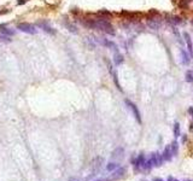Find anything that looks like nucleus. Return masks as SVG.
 Wrapping results in <instances>:
<instances>
[{
	"label": "nucleus",
	"mask_w": 193,
	"mask_h": 181,
	"mask_svg": "<svg viewBox=\"0 0 193 181\" xmlns=\"http://www.w3.org/2000/svg\"><path fill=\"white\" fill-rule=\"evenodd\" d=\"M188 112L191 114V116H192V118H193V108H192V106L188 109Z\"/></svg>",
	"instance_id": "nucleus-26"
},
{
	"label": "nucleus",
	"mask_w": 193,
	"mask_h": 181,
	"mask_svg": "<svg viewBox=\"0 0 193 181\" xmlns=\"http://www.w3.org/2000/svg\"><path fill=\"white\" fill-rule=\"evenodd\" d=\"M192 26H193V19H192Z\"/></svg>",
	"instance_id": "nucleus-29"
},
{
	"label": "nucleus",
	"mask_w": 193,
	"mask_h": 181,
	"mask_svg": "<svg viewBox=\"0 0 193 181\" xmlns=\"http://www.w3.org/2000/svg\"><path fill=\"white\" fill-rule=\"evenodd\" d=\"M180 62L182 65H188L191 63V56L187 51H185L184 48L180 50Z\"/></svg>",
	"instance_id": "nucleus-6"
},
{
	"label": "nucleus",
	"mask_w": 193,
	"mask_h": 181,
	"mask_svg": "<svg viewBox=\"0 0 193 181\" xmlns=\"http://www.w3.org/2000/svg\"><path fill=\"white\" fill-rule=\"evenodd\" d=\"M173 157H174V154H173L171 146H170V145H168L166 149H164L163 154H162V158H163V161L169 162V161H171V158H173Z\"/></svg>",
	"instance_id": "nucleus-7"
},
{
	"label": "nucleus",
	"mask_w": 193,
	"mask_h": 181,
	"mask_svg": "<svg viewBox=\"0 0 193 181\" xmlns=\"http://www.w3.org/2000/svg\"><path fill=\"white\" fill-rule=\"evenodd\" d=\"M17 29L21 30V32H23V33H27V34H35L36 33L35 27L33 24H30V23H26V22L19 23L17 26Z\"/></svg>",
	"instance_id": "nucleus-4"
},
{
	"label": "nucleus",
	"mask_w": 193,
	"mask_h": 181,
	"mask_svg": "<svg viewBox=\"0 0 193 181\" xmlns=\"http://www.w3.org/2000/svg\"><path fill=\"white\" fill-rule=\"evenodd\" d=\"M27 1L28 0H18V1H17V4H18V5H23V4H26Z\"/></svg>",
	"instance_id": "nucleus-24"
},
{
	"label": "nucleus",
	"mask_w": 193,
	"mask_h": 181,
	"mask_svg": "<svg viewBox=\"0 0 193 181\" xmlns=\"http://www.w3.org/2000/svg\"><path fill=\"white\" fill-rule=\"evenodd\" d=\"M186 81L188 83H193V71H187L186 72Z\"/></svg>",
	"instance_id": "nucleus-20"
},
{
	"label": "nucleus",
	"mask_w": 193,
	"mask_h": 181,
	"mask_svg": "<svg viewBox=\"0 0 193 181\" xmlns=\"http://www.w3.org/2000/svg\"><path fill=\"white\" fill-rule=\"evenodd\" d=\"M98 15H99V16H101V18H103V19H109V18L112 16L109 11H105V10L99 11V12H98Z\"/></svg>",
	"instance_id": "nucleus-16"
},
{
	"label": "nucleus",
	"mask_w": 193,
	"mask_h": 181,
	"mask_svg": "<svg viewBox=\"0 0 193 181\" xmlns=\"http://www.w3.org/2000/svg\"><path fill=\"white\" fill-rule=\"evenodd\" d=\"M168 181H179V180L175 179V178H173V176H169V178H168Z\"/></svg>",
	"instance_id": "nucleus-25"
},
{
	"label": "nucleus",
	"mask_w": 193,
	"mask_h": 181,
	"mask_svg": "<svg viewBox=\"0 0 193 181\" xmlns=\"http://www.w3.org/2000/svg\"><path fill=\"white\" fill-rule=\"evenodd\" d=\"M97 30H103L109 35H115V28L108 19L98 18L97 19Z\"/></svg>",
	"instance_id": "nucleus-2"
},
{
	"label": "nucleus",
	"mask_w": 193,
	"mask_h": 181,
	"mask_svg": "<svg viewBox=\"0 0 193 181\" xmlns=\"http://www.w3.org/2000/svg\"><path fill=\"white\" fill-rule=\"evenodd\" d=\"M113 81H115V83H116V86H117V88L120 90H122V88H121L120 83H118V80H117V74L116 72H113Z\"/></svg>",
	"instance_id": "nucleus-23"
},
{
	"label": "nucleus",
	"mask_w": 193,
	"mask_h": 181,
	"mask_svg": "<svg viewBox=\"0 0 193 181\" xmlns=\"http://www.w3.org/2000/svg\"><path fill=\"white\" fill-rule=\"evenodd\" d=\"M39 26H40V28L44 30V32H46V33H48V34H51V35H53V34H55V29H52V28L50 27L47 23H44V22H40L39 23Z\"/></svg>",
	"instance_id": "nucleus-11"
},
{
	"label": "nucleus",
	"mask_w": 193,
	"mask_h": 181,
	"mask_svg": "<svg viewBox=\"0 0 193 181\" xmlns=\"http://www.w3.org/2000/svg\"><path fill=\"white\" fill-rule=\"evenodd\" d=\"M192 1L193 0H181V1H180V6H181L182 9H188Z\"/></svg>",
	"instance_id": "nucleus-18"
},
{
	"label": "nucleus",
	"mask_w": 193,
	"mask_h": 181,
	"mask_svg": "<svg viewBox=\"0 0 193 181\" xmlns=\"http://www.w3.org/2000/svg\"><path fill=\"white\" fill-rule=\"evenodd\" d=\"M170 146H171V150H173V154H174V156H176L177 152H179V146H177V143L174 141V143H171V144H170Z\"/></svg>",
	"instance_id": "nucleus-21"
},
{
	"label": "nucleus",
	"mask_w": 193,
	"mask_h": 181,
	"mask_svg": "<svg viewBox=\"0 0 193 181\" xmlns=\"http://www.w3.org/2000/svg\"><path fill=\"white\" fill-rule=\"evenodd\" d=\"M145 161H146V157H145V154H139L138 157L133 161L134 163V168L135 169H144V165H145Z\"/></svg>",
	"instance_id": "nucleus-5"
},
{
	"label": "nucleus",
	"mask_w": 193,
	"mask_h": 181,
	"mask_svg": "<svg viewBox=\"0 0 193 181\" xmlns=\"http://www.w3.org/2000/svg\"><path fill=\"white\" fill-rule=\"evenodd\" d=\"M152 181H164V180H163V179H161V178H153Z\"/></svg>",
	"instance_id": "nucleus-27"
},
{
	"label": "nucleus",
	"mask_w": 193,
	"mask_h": 181,
	"mask_svg": "<svg viewBox=\"0 0 193 181\" xmlns=\"http://www.w3.org/2000/svg\"><path fill=\"white\" fill-rule=\"evenodd\" d=\"M113 61H115V64H116V65H120V64L123 63L124 58H123V56H122L121 53H117L116 56H115V59H113Z\"/></svg>",
	"instance_id": "nucleus-17"
},
{
	"label": "nucleus",
	"mask_w": 193,
	"mask_h": 181,
	"mask_svg": "<svg viewBox=\"0 0 193 181\" xmlns=\"http://www.w3.org/2000/svg\"><path fill=\"white\" fill-rule=\"evenodd\" d=\"M163 162H164V161H163V158H162V154H159V152H153V154H151L150 158L145 161L144 169L150 170V169H152L153 167H161Z\"/></svg>",
	"instance_id": "nucleus-1"
},
{
	"label": "nucleus",
	"mask_w": 193,
	"mask_h": 181,
	"mask_svg": "<svg viewBox=\"0 0 193 181\" xmlns=\"http://www.w3.org/2000/svg\"><path fill=\"white\" fill-rule=\"evenodd\" d=\"M166 22L170 23L171 26H179V24L185 23L184 19H182L181 17H179V16H169L168 19H166Z\"/></svg>",
	"instance_id": "nucleus-9"
},
{
	"label": "nucleus",
	"mask_w": 193,
	"mask_h": 181,
	"mask_svg": "<svg viewBox=\"0 0 193 181\" xmlns=\"http://www.w3.org/2000/svg\"><path fill=\"white\" fill-rule=\"evenodd\" d=\"M126 101V104H127V106H128V109L133 112V115H134V117L137 118V121H138L139 123H141V115H140V111H139L138 106L134 104V103H132L129 99H126L124 100Z\"/></svg>",
	"instance_id": "nucleus-3"
},
{
	"label": "nucleus",
	"mask_w": 193,
	"mask_h": 181,
	"mask_svg": "<svg viewBox=\"0 0 193 181\" xmlns=\"http://www.w3.org/2000/svg\"><path fill=\"white\" fill-rule=\"evenodd\" d=\"M95 181H109V180H103V179H100V180H95Z\"/></svg>",
	"instance_id": "nucleus-28"
},
{
	"label": "nucleus",
	"mask_w": 193,
	"mask_h": 181,
	"mask_svg": "<svg viewBox=\"0 0 193 181\" xmlns=\"http://www.w3.org/2000/svg\"><path fill=\"white\" fill-rule=\"evenodd\" d=\"M118 168V163H115V162H110L108 165H106V170L108 172H113Z\"/></svg>",
	"instance_id": "nucleus-13"
},
{
	"label": "nucleus",
	"mask_w": 193,
	"mask_h": 181,
	"mask_svg": "<svg viewBox=\"0 0 193 181\" xmlns=\"http://www.w3.org/2000/svg\"><path fill=\"white\" fill-rule=\"evenodd\" d=\"M65 27L68 28V29H69L71 33H75V34L77 33V29H76V27H75V26H73L71 23H69V22H65Z\"/></svg>",
	"instance_id": "nucleus-19"
},
{
	"label": "nucleus",
	"mask_w": 193,
	"mask_h": 181,
	"mask_svg": "<svg viewBox=\"0 0 193 181\" xmlns=\"http://www.w3.org/2000/svg\"><path fill=\"white\" fill-rule=\"evenodd\" d=\"M124 174H126V168H117L115 172L112 173V175H111V180H117V179H121Z\"/></svg>",
	"instance_id": "nucleus-10"
},
{
	"label": "nucleus",
	"mask_w": 193,
	"mask_h": 181,
	"mask_svg": "<svg viewBox=\"0 0 193 181\" xmlns=\"http://www.w3.org/2000/svg\"><path fill=\"white\" fill-rule=\"evenodd\" d=\"M0 30L2 32V34H4V35H13V32H12V30H10V29L4 28V29H0Z\"/></svg>",
	"instance_id": "nucleus-22"
},
{
	"label": "nucleus",
	"mask_w": 193,
	"mask_h": 181,
	"mask_svg": "<svg viewBox=\"0 0 193 181\" xmlns=\"http://www.w3.org/2000/svg\"><path fill=\"white\" fill-rule=\"evenodd\" d=\"M122 157H123V149L118 147L117 150L113 151V154H112V158H122Z\"/></svg>",
	"instance_id": "nucleus-12"
},
{
	"label": "nucleus",
	"mask_w": 193,
	"mask_h": 181,
	"mask_svg": "<svg viewBox=\"0 0 193 181\" xmlns=\"http://www.w3.org/2000/svg\"><path fill=\"white\" fill-rule=\"evenodd\" d=\"M103 44L105 46H108L109 48L111 50H116L117 51V45L115 44V42H112V41H109V40H103Z\"/></svg>",
	"instance_id": "nucleus-14"
},
{
	"label": "nucleus",
	"mask_w": 193,
	"mask_h": 181,
	"mask_svg": "<svg viewBox=\"0 0 193 181\" xmlns=\"http://www.w3.org/2000/svg\"><path fill=\"white\" fill-rule=\"evenodd\" d=\"M184 39H185V42L187 45V48H188V52L193 57V42H192V37L191 35L187 33V32H184Z\"/></svg>",
	"instance_id": "nucleus-8"
},
{
	"label": "nucleus",
	"mask_w": 193,
	"mask_h": 181,
	"mask_svg": "<svg viewBox=\"0 0 193 181\" xmlns=\"http://www.w3.org/2000/svg\"><path fill=\"white\" fill-rule=\"evenodd\" d=\"M173 132H174V136L175 138H179L180 136V123L179 122H175L174 127H173Z\"/></svg>",
	"instance_id": "nucleus-15"
}]
</instances>
